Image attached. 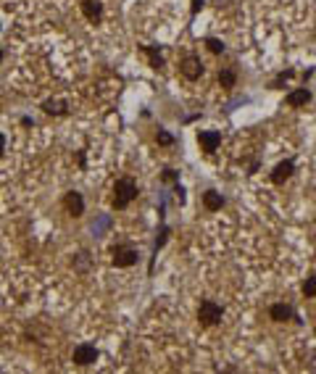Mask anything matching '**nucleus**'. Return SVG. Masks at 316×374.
Instances as JSON below:
<instances>
[{
  "mask_svg": "<svg viewBox=\"0 0 316 374\" xmlns=\"http://www.w3.org/2000/svg\"><path fill=\"white\" fill-rule=\"evenodd\" d=\"M221 316H224V308L219 306V303H214V300H200V306H198V322L203 324V327H214V324H219L221 322Z\"/></svg>",
  "mask_w": 316,
  "mask_h": 374,
  "instance_id": "obj_2",
  "label": "nucleus"
},
{
  "mask_svg": "<svg viewBox=\"0 0 316 374\" xmlns=\"http://www.w3.org/2000/svg\"><path fill=\"white\" fill-rule=\"evenodd\" d=\"M143 50L147 53V58H150V63H153V69H161V66H164V55H161V53L156 50V48H150V45H145V48H143Z\"/></svg>",
  "mask_w": 316,
  "mask_h": 374,
  "instance_id": "obj_14",
  "label": "nucleus"
},
{
  "mask_svg": "<svg viewBox=\"0 0 316 374\" xmlns=\"http://www.w3.org/2000/svg\"><path fill=\"white\" fill-rule=\"evenodd\" d=\"M82 11H84V16H87L90 21H95V19H100L103 5L97 3V0H84V3H82Z\"/></svg>",
  "mask_w": 316,
  "mask_h": 374,
  "instance_id": "obj_12",
  "label": "nucleus"
},
{
  "mask_svg": "<svg viewBox=\"0 0 316 374\" xmlns=\"http://www.w3.org/2000/svg\"><path fill=\"white\" fill-rule=\"evenodd\" d=\"M72 361H74L76 366H90V364H95V361H97V348H95L93 343L76 345L74 353H72Z\"/></svg>",
  "mask_w": 316,
  "mask_h": 374,
  "instance_id": "obj_4",
  "label": "nucleus"
},
{
  "mask_svg": "<svg viewBox=\"0 0 316 374\" xmlns=\"http://www.w3.org/2000/svg\"><path fill=\"white\" fill-rule=\"evenodd\" d=\"M292 172H295V164H292L290 158H287V161H279V164L274 166V172H271V182H274V185H282L285 179L292 177Z\"/></svg>",
  "mask_w": 316,
  "mask_h": 374,
  "instance_id": "obj_6",
  "label": "nucleus"
},
{
  "mask_svg": "<svg viewBox=\"0 0 316 374\" xmlns=\"http://www.w3.org/2000/svg\"><path fill=\"white\" fill-rule=\"evenodd\" d=\"M137 195H140V190H137V185H135V182H132L129 177L119 179L116 185H114V208H116V211L126 208Z\"/></svg>",
  "mask_w": 316,
  "mask_h": 374,
  "instance_id": "obj_1",
  "label": "nucleus"
},
{
  "mask_svg": "<svg viewBox=\"0 0 316 374\" xmlns=\"http://www.w3.org/2000/svg\"><path fill=\"white\" fill-rule=\"evenodd\" d=\"M111 261H114V266H122V269H126V266L137 264V250L132 248V245H114L111 248Z\"/></svg>",
  "mask_w": 316,
  "mask_h": 374,
  "instance_id": "obj_3",
  "label": "nucleus"
},
{
  "mask_svg": "<svg viewBox=\"0 0 316 374\" xmlns=\"http://www.w3.org/2000/svg\"><path fill=\"white\" fill-rule=\"evenodd\" d=\"M3 150H5V137L0 135V156H3Z\"/></svg>",
  "mask_w": 316,
  "mask_h": 374,
  "instance_id": "obj_23",
  "label": "nucleus"
},
{
  "mask_svg": "<svg viewBox=\"0 0 316 374\" xmlns=\"http://www.w3.org/2000/svg\"><path fill=\"white\" fill-rule=\"evenodd\" d=\"M303 295L306 298H316V274H311V277H306V282H303Z\"/></svg>",
  "mask_w": 316,
  "mask_h": 374,
  "instance_id": "obj_15",
  "label": "nucleus"
},
{
  "mask_svg": "<svg viewBox=\"0 0 316 374\" xmlns=\"http://www.w3.org/2000/svg\"><path fill=\"white\" fill-rule=\"evenodd\" d=\"M182 74L187 76V79H200V74H203V63L200 58H195V55H187L185 61H182Z\"/></svg>",
  "mask_w": 316,
  "mask_h": 374,
  "instance_id": "obj_7",
  "label": "nucleus"
},
{
  "mask_svg": "<svg viewBox=\"0 0 316 374\" xmlns=\"http://www.w3.org/2000/svg\"><path fill=\"white\" fill-rule=\"evenodd\" d=\"M174 198H177V203H179V206H182V203L187 200V195H185V187H182L179 182H177V185H174Z\"/></svg>",
  "mask_w": 316,
  "mask_h": 374,
  "instance_id": "obj_20",
  "label": "nucleus"
},
{
  "mask_svg": "<svg viewBox=\"0 0 316 374\" xmlns=\"http://www.w3.org/2000/svg\"><path fill=\"white\" fill-rule=\"evenodd\" d=\"M166 240H169V227H164V229H161V235L156 237V243H153V250H161V248H164V245H166Z\"/></svg>",
  "mask_w": 316,
  "mask_h": 374,
  "instance_id": "obj_17",
  "label": "nucleus"
},
{
  "mask_svg": "<svg viewBox=\"0 0 316 374\" xmlns=\"http://www.w3.org/2000/svg\"><path fill=\"white\" fill-rule=\"evenodd\" d=\"M269 316L274 322H290V319H298V314H295V308L290 303H274L269 308Z\"/></svg>",
  "mask_w": 316,
  "mask_h": 374,
  "instance_id": "obj_5",
  "label": "nucleus"
},
{
  "mask_svg": "<svg viewBox=\"0 0 316 374\" xmlns=\"http://www.w3.org/2000/svg\"><path fill=\"white\" fill-rule=\"evenodd\" d=\"M0 61H3V50H0Z\"/></svg>",
  "mask_w": 316,
  "mask_h": 374,
  "instance_id": "obj_24",
  "label": "nucleus"
},
{
  "mask_svg": "<svg viewBox=\"0 0 316 374\" xmlns=\"http://www.w3.org/2000/svg\"><path fill=\"white\" fill-rule=\"evenodd\" d=\"M206 45H208V50H211V53H221V50H224L221 40H214V37H208V40H206Z\"/></svg>",
  "mask_w": 316,
  "mask_h": 374,
  "instance_id": "obj_18",
  "label": "nucleus"
},
{
  "mask_svg": "<svg viewBox=\"0 0 316 374\" xmlns=\"http://www.w3.org/2000/svg\"><path fill=\"white\" fill-rule=\"evenodd\" d=\"M308 100H311V90H306V87H300V90H295V93L287 95V105H292V108L306 105Z\"/></svg>",
  "mask_w": 316,
  "mask_h": 374,
  "instance_id": "obj_10",
  "label": "nucleus"
},
{
  "mask_svg": "<svg viewBox=\"0 0 316 374\" xmlns=\"http://www.w3.org/2000/svg\"><path fill=\"white\" fill-rule=\"evenodd\" d=\"M198 143H200V148L208 153H214L216 148H219V143H221V135L219 132H211V129H206V132H198Z\"/></svg>",
  "mask_w": 316,
  "mask_h": 374,
  "instance_id": "obj_8",
  "label": "nucleus"
},
{
  "mask_svg": "<svg viewBox=\"0 0 316 374\" xmlns=\"http://www.w3.org/2000/svg\"><path fill=\"white\" fill-rule=\"evenodd\" d=\"M42 108H45V114H55V116L66 114V103H63V100H45V103H42Z\"/></svg>",
  "mask_w": 316,
  "mask_h": 374,
  "instance_id": "obj_13",
  "label": "nucleus"
},
{
  "mask_svg": "<svg viewBox=\"0 0 316 374\" xmlns=\"http://www.w3.org/2000/svg\"><path fill=\"white\" fill-rule=\"evenodd\" d=\"M203 8V0H193V13H198Z\"/></svg>",
  "mask_w": 316,
  "mask_h": 374,
  "instance_id": "obj_22",
  "label": "nucleus"
},
{
  "mask_svg": "<svg viewBox=\"0 0 316 374\" xmlns=\"http://www.w3.org/2000/svg\"><path fill=\"white\" fill-rule=\"evenodd\" d=\"M219 82H221V87H235V72H221L219 74Z\"/></svg>",
  "mask_w": 316,
  "mask_h": 374,
  "instance_id": "obj_16",
  "label": "nucleus"
},
{
  "mask_svg": "<svg viewBox=\"0 0 316 374\" xmlns=\"http://www.w3.org/2000/svg\"><path fill=\"white\" fill-rule=\"evenodd\" d=\"M203 206L208 211H219L224 206V198L216 193V190H208V193H203Z\"/></svg>",
  "mask_w": 316,
  "mask_h": 374,
  "instance_id": "obj_11",
  "label": "nucleus"
},
{
  "mask_svg": "<svg viewBox=\"0 0 316 374\" xmlns=\"http://www.w3.org/2000/svg\"><path fill=\"white\" fill-rule=\"evenodd\" d=\"M156 140H158V143H161V145H171V143H174V137H171V135H169V132H166V129H158V135H156Z\"/></svg>",
  "mask_w": 316,
  "mask_h": 374,
  "instance_id": "obj_19",
  "label": "nucleus"
},
{
  "mask_svg": "<svg viewBox=\"0 0 316 374\" xmlns=\"http://www.w3.org/2000/svg\"><path fill=\"white\" fill-rule=\"evenodd\" d=\"M177 177H179V174L174 172V169H166V172H164V179L166 182H177Z\"/></svg>",
  "mask_w": 316,
  "mask_h": 374,
  "instance_id": "obj_21",
  "label": "nucleus"
},
{
  "mask_svg": "<svg viewBox=\"0 0 316 374\" xmlns=\"http://www.w3.org/2000/svg\"><path fill=\"white\" fill-rule=\"evenodd\" d=\"M63 206H66V211L72 216H82L84 214V198L72 190V193H66V198H63Z\"/></svg>",
  "mask_w": 316,
  "mask_h": 374,
  "instance_id": "obj_9",
  "label": "nucleus"
}]
</instances>
